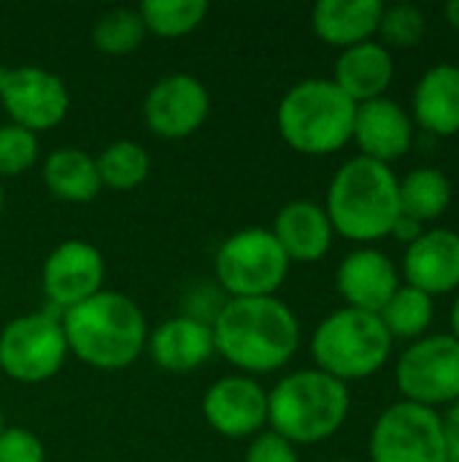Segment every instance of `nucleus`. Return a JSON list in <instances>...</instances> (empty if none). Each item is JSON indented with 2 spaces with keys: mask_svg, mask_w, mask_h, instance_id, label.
Instances as JSON below:
<instances>
[{
  "mask_svg": "<svg viewBox=\"0 0 459 462\" xmlns=\"http://www.w3.org/2000/svg\"><path fill=\"white\" fill-rule=\"evenodd\" d=\"M357 103L333 79H306L287 89L276 125L287 146L308 157H325L352 141Z\"/></svg>",
  "mask_w": 459,
  "mask_h": 462,
  "instance_id": "nucleus-5",
  "label": "nucleus"
},
{
  "mask_svg": "<svg viewBox=\"0 0 459 462\" xmlns=\"http://www.w3.org/2000/svg\"><path fill=\"white\" fill-rule=\"evenodd\" d=\"M0 462H46L43 441L24 428H3Z\"/></svg>",
  "mask_w": 459,
  "mask_h": 462,
  "instance_id": "nucleus-31",
  "label": "nucleus"
},
{
  "mask_svg": "<svg viewBox=\"0 0 459 462\" xmlns=\"http://www.w3.org/2000/svg\"><path fill=\"white\" fill-rule=\"evenodd\" d=\"M38 160V138L35 133L8 122L0 125V179L19 176L32 168Z\"/></svg>",
  "mask_w": 459,
  "mask_h": 462,
  "instance_id": "nucleus-30",
  "label": "nucleus"
},
{
  "mask_svg": "<svg viewBox=\"0 0 459 462\" xmlns=\"http://www.w3.org/2000/svg\"><path fill=\"white\" fill-rule=\"evenodd\" d=\"M3 203H5V198H3V184H0V217H3Z\"/></svg>",
  "mask_w": 459,
  "mask_h": 462,
  "instance_id": "nucleus-37",
  "label": "nucleus"
},
{
  "mask_svg": "<svg viewBox=\"0 0 459 462\" xmlns=\"http://www.w3.org/2000/svg\"><path fill=\"white\" fill-rule=\"evenodd\" d=\"M392 79H395L392 51L381 46L379 41H365V43L344 49L333 70L335 87L357 106L384 97Z\"/></svg>",
  "mask_w": 459,
  "mask_h": 462,
  "instance_id": "nucleus-20",
  "label": "nucleus"
},
{
  "mask_svg": "<svg viewBox=\"0 0 459 462\" xmlns=\"http://www.w3.org/2000/svg\"><path fill=\"white\" fill-rule=\"evenodd\" d=\"M414 122L433 135L459 133V65L438 62L417 81L411 95Z\"/></svg>",
  "mask_w": 459,
  "mask_h": 462,
  "instance_id": "nucleus-21",
  "label": "nucleus"
},
{
  "mask_svg": "<svg viewBox=\"0 0 459 462\" xmlns=\"http://www.w3.org/2000/svg\"><path fill=\"white\" fill-rule=\"evenodd\" d=\"M95 162H97L100 184L119 189V192L141 187L151 171L149 152L135 141H114L111 146L100 152Z\"/></svg>",
  "mask_w": 459,
  "mask_h": 462,
  "instance_id": "nucleus-26",
  "label": "nucleus"
},
{
  "mask_svg": "<svg viewBox=\"0 0 459 462\" xmlns=\"http://www.w3.org/2000/svg\"><path fill=\"white\" fill-rule=\"evenodd\" d=\"M444 428V447H446V462H459V401L446 406L441 414Z\"/></svg>",
  "mask_w": 459,
  "mask_h": 462,
  "instance_id": "nucleus-33",
  "label": "nucleus"
},
{
  "mask_svg": "<svg viewBox=\"0 0 459 462\" xmlns=\"http://www.w3.org/2000/svg\"><path fill=\"white\" fill-rule=\"evenodd\" d=\"M381 325L387 333L400 341H419L427 336L433 319H436V303L430 295H425L417 287L400 284L398 292L387 300V306L379 311Z\"/></svg>",
  "mask_w": 459,
  "mask_h": 462,
  "instance_id": "nucleus-25",
  "label": "nucleus"
},
{
  "mask_svg": "<svg viewBox=\"0 0 459 462\" xmlns=\"http://www.w3.org/2000/svg\"><path fill=\"white\" fill-rule=\"evenodd\" d=\"M368 452L373 462H446L441 411L398 401L373 422Z\"/></svg>",
  "mask_w": 459,
  "mask_h": 462,
  "instance_id": "nucleus-10",
  "label": "nucleus"
},
{
  "mask_svg": "<svg viewBox=\"0 0 459 462\" xmlns=\"http://www.w3.org/2000/svg\"><path fill=\"white\" fill-rule=\"evenodd\" d=\"M449 322H452V336L459 341V295H457V300H454V306H452Z\"/></svg>",
  "mask_w": 459,
  "mask_h": 462,
  "instance_id": "nucleus-36",
  "label": "nucleus"
},
{
  "mask_svg": "<svg viewBox=\"0 0 459 462\" xmlns=\"http://www.w3.org/2000/svg\"><path fill=\"white\" fill-rule=\"evenodd\" d=\"M425 233V225L422 222H417V219H411V217H406V214H400L398 217V222L392 225V238L395 241H400L403 246H411L419 236Z\"/></svg>",
  "mask_w": 459,
  "mask_h": 462,
  "instance_id": "nucleus-34",
  "label": "nucleus"
},
{
  "mask_svg": "<svg viewBox=\"0 0 459 462\" xmlns=\"http://www.w3.org/2000/svg\"><path fill=\"white\" fill-rule=\"evenodd\" d=\"M273 238L289 257V263H317L333 246V225L327 211L311 200L287 203L273 222Z\"/></svg>",
  "mask_w": 459,
  "mask_h": 462,
  "instance_id": "nucleus-19",
  "label": "nucleus"
},
{
  "mask_svg": "<svg viewBox=\"0 0 459 462\" xmlns=\"http://www.w3.org/2000/svg\"><path fill=\"white\" fill-rule=\"evenodd\" d=\"M0 103L14 125L38 133L57 127L70 108L65 81L43 68L0 65Z\"/></svg>",
  "mask_w": 459,
  "mask_h": 462,
  "instance_id": "nucleus-11",
  "label": "nucleus"
},
{
  "mask_svg": "<svg viewBox=\"0 0 459 462\" xmlns=\"http://www.w3.org/2000/svg\"><path fill=\"white\" fill-rule=\"evenodd\" d=\"M427 32V19L425 14L411 5V3H395L384 5L381 19H379V35L381 46L387 49H411L417 46Z\"/></svg>",
  "mask_w": 459,
  "mask_h": 462,
  "instance_id": "nucleus-29",
  "label": "nucleus"
},
{
  "mask_svg": "<svg viewBox=\"0 0 459 462\" xmlns=\"http://www.w3.org/2000/svg\"><path fill=\"white\" fill-rule=\"evenodd\" d=\"M392 165L363 154L346 160L327 187V219L338 236L373 244L392 233L400 217V189Z\"/></svg>",
  "mask_w": 459,
  "mask_h": 462,
  "instance_id": "nucleus-3",
  "label": "nucleus"
},
{
  "mask_svg": "<svg viewBox=\"0 0 459 462\" xmlns=\"http://www.w3.org/2000/svg\"><path fill=\"white\" fill-rule=\"evenodd\" d=\"M392 344L379 314L344 306L317 325L311 355L319 371L346 384L379 374L392 355Z\"/></svg>",
  "mask_w": 459,
  "mask_h": 462,
  "instance_id": "nucleus-6",
  "label": "nucleus"
},
{
  "mask_svg": "<svg viewBox=\"0 0 459 462\" xmlns=\"http://www.w3.org/2000/svg\"><path fill=\"white\" fill-rule=\"evenodd\" d=\"M206 422L225 439H246L268 425V393L249 376H225L203 395Z\"/></svg>",
  "mask_w": 459,
  "mask_h": 462,
  "instance_id": "nucleus-14",
  "label": "nucleus"
},
{
  "mask_svg": "<svg viewBox=\"0 0 459 462\" xmlns=\"http://www.w3.org/2000/svg\"><path fill=\"white\" fill-rule=\"evenodd\" d=\"M208 108L211 97L200 79L189 73H170L146 92L143 122L154 135L179 141L200 130Z\"/></svg>",
  "mask_w": 459,
  "mask_h": 462,
  "instance_id": "nucleus-12",
  "label": "nucleus"
},
{
  "mask_svg": "<svg viewBox=\"0 0 459 462\" xmlns=\"http://www.w3.org/2000/svg\"><path fill=\"white\" fill-rule=\"evenodd\" d=\"M65 357L68 341L57 314H24L0 330V371L14 382H46L60 374Z\"/></svg>",
  "mask_w": 459,
  "mask_h": 462,
  "instance_id": "nucleus-9",
  "label": "nucleus"
},
{
  "mask_svg": "<svg viewBox=\"0 0 459 462\" xmlns=\"http://www.w3.org/2000/svg\"><path fill=\"white\" fill-rule=\"evenodd\" d=\"M106 279L103 254L87 241L60 244L43 263L41 282L54 309L68 311L87 298L97 295Z\"/></svg>",
  "mask_w": 459,
  "mask_h": 462,
  "instance_id": "nucleus-13",
  "label": "nucleus"
},
{
  "mask_svg": "<svg viewBox=\"0 0 459 462\" xmlns=\"http://www.w3.org/2000/svg\"><path fill=\"white\" fill-rule=\"evenodd\" d=\"M403 279L425 295L459 290V233L452 227L425 230L403 254Z\"/></svg>",
  "mask_w": 459,
  "mask_h": 462,
  "instance_id": "nucleus-17",
  "label": "nucleus"
},
{
  "mask_svg": "<svg viewBox=\"0 0 459 462\" xmlns=\"http://www.w3.org/2000/svg\"><path fill=\"white\" fill-rule=\"evenodd\" d=\"M146 24L138 8H111L92 27V43L103 54H130L143 43Z\"/></svg>",
  "mask_w": 459,
  "mask_h": 462,
  "instance_id": "nucleus-28",
  "label": "nucleus"
},
{
  "mask_svg": "<svg viewBox=\"0 0 459 462\" xmlns=\"http://www.w3.org/2000/svg\"><path fill=\"white\" fill-rule=\"evenodd\" d=\"M352 141L360 146V154L384 165L406 157L414 143V119L392 97H376L357 106Z\"/></svg>",
  "mask_w": 459,
  "mask_h": 462,
  "instance_id": "nucleus-15",
  "label": "nucleus"
},
{
  "mask_svg": "<svg viewBox=\"0 0 459 462\" xmlns=\"http://www.w3.org/2000/svg\"><path fill=\"white\" fill-rule=\"evenodd\" d=\"M338 462H346V460H338Z\"/></svg>",
  "mask_w": 459,
  "mask_h": 462,
  "instance_id": "nucleus-39",
  "label": "nucleus"
},
{
  "mask_svg": "<svg viewBox=\"0 0 459 462\" xmlns=\"http://www.w3.org/2000/svg\"><path fill=\"white\" fill-rule=\"evenodd\" d=\"M400 214L427 225L446 214L452 206V181L441 168L422 165L409 171L400 181Z\"/></svg>",
  "mask_w": 459,
  "mask_h": 462,
  "instance_id": "nucleus-24",
  "label": "nucleus"
},
{
  "mask_svg": "<svg viewBox=\"0 0 459 462\" xmlns=\"http://www.w3.org/2000/svg\"><path fill=\"white\" fill-rule=\"evenodd\" d=\"M395 384L403 401L446 409L459 401V341L452 333H433L411 341L395 365Z\"/></svg>",
  "mask_w": 459,
  "mask_h": 462,
  "instance_id": "nucleus-8",
  "label": "nucleus"
},
{
  "mask_svg": "<svg viewBox=\"0 0 459 462\" xmlns=\"http://www.w3.org/2000/svg\"><path fill=\"white\" fill-rule=\"evenodd\" d=\"M352 409L349 387L319 368L287 374L268 393V425L289 444L333 439Z\"/></svg>",
  "mask_w": 459,
  "mask_h": 462,
  "instance_id": "nucleus-4",
  "label": "nucleus"
},
{
  "mask_svg": "<svg viewBox=\"0 0 459 462\" xmlns=\"http://www.w3.org/2000/svg\"><path fill=\"white\" fill-rule=\"evenodd\" d=\"M214 349L246 374L284 368L300 346L295 311L273 298H230L211 319Z\"/></svg>",
  "mask_w": 459,
  "mask_h": 462,
  "instance_id": "nucleus-1",
  "label": "nucleus"
},
{
  "mask_svg": "<svg viewBox=\"0 0 459 462\" xmlns=\"http://www.w3.org/2000/svg\"><path fill=\"white\" fill-rule=\"evenodd\" d=\"M146 32L160 38H181L197 30L208 14L206 0H146L138 5Z\"/></svg>",
  "mask_w": 459,
  "mask_h": 462,
  "instance_id": "nucleus-27",
  "label": "nucleus"
},
{
  "mask_svg": "<svg viewBox=\"0 0 459 462\" xmlns=\"http://www.w3.org/2000/svg\"><path fill=\"white\" fill-rule=\"evenodd\" d=\"M289 257L271 230L246 227L216 252V282L230 298H273L289 276Z\"/></svg>",
  "mask_w": 459,
  "mask_h": 462,
  "instance_id": "nucleus-7",
  "label": "nucleus"
},
{
  "mask_svg": "<svg viewBox=\"0 0 459 462\" xmlns=\"http://www.w3.org/2000/svg\"><path fill=\"white\" fill-rule=\"evenodd\" d=\"M151 360L168 374H192L203 363L211 360L214 349V330L211 322L200 317H170L165 319L146 341Z\"/></svg>",
  "mask_w": 459,
  "mask_h": 462,
  "instance_id": "nucleus-18",
  "label": "nucleus"
},
{
  "mask_svg": "<svg viewBox=\"0 0 459 462\" xmlns=\"http://www.w3.org/2000/svg\"><path fill=\"white\" fill-rule=\"evenodd\" d=\"M381 11L384 5L379 0H319L311 11V24L317 38L344 51L373 41Z\"/></svg>",
  "mask_w": 459,
  "mask_h": 462,
  "instance_id": "nucleus-22",
  "label": "nucleus"
},
{
  "mask_svg": "<svg viewBox=\"0 0 459 462\" xmlns=\"http://www.w3.org/2000/svg\"><path fill=\"white\" fill-rule=\"evenodd\" d=\"M400 284L395 263L373 246L349 252L335 271V287L346 306L368 314H379Z\"/></svg>",
  "mask_w": 459,
  "mask_h": 462,
  "instance_id": "nucleus-16",
  "label": "nucleus"
},
{
  "mask_svg": "<svg viewBox=\"0 0 459 462\" xmlns=\"http://www.w3.org/2000/svg\"><path fill=\"white\" fill-rule=\"evenodd\" d=\"M444 16H446V22H449L454 30H459V0L449 3V5L444 8Z\"/></svg>",
  "mask_w": 459,
  "mask_h": 462,
  "instance_id": "nucleus-35",
  "label": "nucleus"
},
{
  "mask_svg": "<svg viewBox=\"0 0 459 462\" xmlns=\"http://www.w3.org/2000/svg\"><path fill=\"white\" fill-rule=\"evenodd\" d=\"M68 352L97 371H122L146 349L149 330L138 303L122 292L87 298L60 317Z\"/></svg>",
  "mask_w": 459,
  "mask_h": 462,
  "instance_id": "nucleus-2",
  "label": "nucleus"
},
{
  "mask_svg": "<svg viewBox=\"0 0 459 462\" xmlns=\"http://www.w3.org/2000/svg\"><path fill=\"white\" fill-rule=\"evenodd\" d=\"M3 428H5V422H3V411H0V433H3Z\"/></svg>",
  "mask_w": 459,
  "mask_h": 462,
  "instance_id": "nucleus-38",
  "label": "nucleus"
},
{
  "mask_svg": "<svg viewBox=\"0 0 459 462\" xmlns=\"http://www.w3.org/2000/svg\"><path fill=\"white\" fill-rule=\"evenodd\" d=\"M246 462H298L295 444L281 439L273 430H262L254 436V441L246 449Z\"/></svg>",
  "mask_w": 459,
  "mask_h": 462,
  "instance_id": "nucleus-32",
  "label": "nucleus"
},
{
  "mask_svg": "<svg viewBox=\"0 0 459 462\" xmlns=\"http://www.w3.org/2000/svg\"><path fill=\"white\" fill-rule=\"evenodd\" d=\"M43 184L49 192L68 203H89L100 192V173L95 157L87 152L68 146L57 149L43 162Z\"/></svg>",
  "mask_w": 459,
  "mask_h": 462,
  "instance_id": "nucleus-23",
  "label": "nucleus"
}]
</instances>
